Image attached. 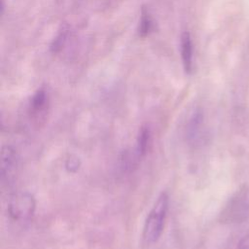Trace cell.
I'll use <instances>...</instances> for the list:
<instances>
[{"label": "cell", "mask_w": 249, "mask_h": 249, "mask_svg": "<svg viewBox=\"0 0 249 249\" xmlns=\"http://www.w3.org/2000/svg\"><path fill=\"white\" fill-rule=\"evenodd\" d=\"M36 202L28 192H18L11 196L8 203L10 217L18 222H27L34 216Z\"/></svg>", "instance_id": "3957f363"}, {"label": "cell", "mask_w": 249, "mask_h": 249, "mask_svg": "<svg viewBox=\"0 0 249 249\" xmlns=\"http://www.w3.org/2000/svg\"><path fill=\"white\" fill-rule=\"evenodd\" d=\"M154 27V22L153 19L149 14V12L143 8L142 12H141V18H140V22H139V27H138V33L139 36L144 38L146 36H148Z\"/></svg>", "instance_id": "9c48e42d"}, {"label": "cell", "mask_w": 249, "mask_h": 249, "mask_svg": "<svg viewBox=\"0 0 249 249\" xmlns=\"http://www.w3.org/2000/svg\"><path fill=\"white\" fill-rule=\"evenodd\" d=\"M234 249H249V232L241 237Z\"/></svg>", "instance_id": "7c38bea8"}, {"label": "cell", "mask_w": 249, "mask_h": 249, "mask_svg": "<svg viewBox=\"0 0 249 249\" xmlns=\"http://www.w3.org/2000/svg\"><path fill=\"white\" fill-rule=\"evenodd\" d=\"M18 166V156L11 146H4L1 152V181L9 182Z\"/></svg>", "instance_id": "5b68a950"}, {"label": "cell", "mask_w": 249, "mask_h": 249, "mask_svg": "<svg viewBox=\"0 0 249 249\" xmlns=\"http://www.w3.org/2000/svg\"><path fill=\"white\" fill-rule=\"evenodd\" d=\"M80 166V160L77 157H70L69 160H67V163H66V167L70 170V171H76L79 169Z\"/></svg>", "instance_id": "8fae6325"}, {"label": "cell", "mask_w": 249, "mask_h": 249, "mask_svg": "<svg viewBox=\"0 0 249 249\" xmlns=\"http://www.w3.org/2000/svg\"><path fill=\"white\" fill-rule=\"evenodd\" d=\"M151 143V132L150 129L146 126L141 127L139 130V134L137 137V142H136V156L137 157H143L149 148V145Z\"/></svg>", "instance_id": "52a82bcc"}, {"label": "cell", "mask_w": 249, "mask_h": 249, "mask_svg": "<svg viewBox=\"0 0 249 249\" xmlns=\"http://www.w3.org/2000/svg\"><path fill=\"white\" fill-rule=\"evenodd\" d=\"M181 57L184 70L187 74H190L193 70V42L191 35L188 31L181 35Z\"/></svg>", "instance_id": "8992f818"}, {"label": "cell", "mask_w": 249, "mask_h": 249, "mask_svg": "<svg viewBox=\"0 0 249 249\" xmlns=\"http://www.w3.org/2000/svg\"><path fill=\"white\" fill-rule=\"evenodd\" d=\"M168 205V195L161 193L154 203L144 224L143 239L147 244H153L160 237L167 216Z\"/></svg>", "instance_id": "6da1fadb"}, {"label": "cell", "mask_w": 249, "mask_h": 249, "mask_svg": "<svg viewBox=\"0 0 249 249\" xmlns=\"http://www.w3.org/2000/svg\"><path fill=\"white\" fill-rule=\"evenodd\" d=\"M202 125H203V116L200 111H196L193 117L190 119L189 124H188V136L192 139H196L198 137V135L202 131Z\"/></svg>", "instance_id": "ba28073f"}, {"label": "cell", "mask_w": 249, "mask_h": 249, "mask_svg": "<svg viewBox=\"0 0 249 249\" xmlns=\"http://www.w3.org/2000/svg\"><path fill=\"white\" fill-rule=\"evenodd\" d=\"M49 106V95L47 90L44 88L39 89L31 97L28 114L30 119L36 123H40L45 120L46 113Z\"/></svg>", "instance_id": "277c9868"}, {"label": "cell", "mask_w": 249, "mask_h": 249, "mask_svg": "<svg viewBox=\"0 0 249 249\" xmlns=\"http://www.w3.org/2000/svg\"><path fill=\"white\" fill-rule=\"evenodd\" d=\"M67 33H68V29L67 27H62L61 30H59L58 34L56 35V37L53 39L52 45H51V51L52 53H58L62 46L64 45L65 41H66V38H67Z\"/></svg>", "instance_id": "30bf717a"}, {"label": "cell", "mask_w": 249, "mask_h": 249, "mask_svg": "<svg viewBox=\"0 0 249 249\" xmlns=\"http://www.w3.org/2000/svg\"><path fill=\"white\" fill-rule=\"evenodd\" d=\"M249 218V187L242 185L228 200L220 214V221L226 224L242 223Z\"/></svg>", "instance_id": "7a4b0ae2"}]
</instances>
